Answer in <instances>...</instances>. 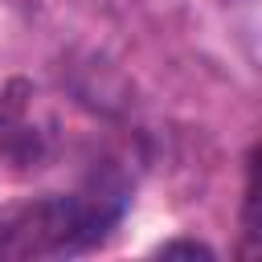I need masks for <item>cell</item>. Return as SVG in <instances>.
Returning <instances> with one entry per match:
<instances>
[{
  "label": "cell",
  "instance_id": "obj_1",
  "mask_svg": "<svg viewBox=\"0 0 262 262\" xmlns=\"http://www.w3.org/2000/svg\"><path fill=\"white\" fill-rule=\"evenodd\" d=\"M127 192L98 180L82 192L33 196L0 213V258H61L98 246L123 217Z\"/></svg>",
  "mask_w": 262,
  "mask_h": 262
},
{
  "label": "cell",
  "instance_id": "obj_2",
  "mask_svg": "<svg viewBox=\"0 0 262 262\" xmlns=\"http://www.w3.org/2000/svg\"><path fill=\"white\" fill-rule=\"evenodd\" d=\"M164 254H209L205 246H196V242H168L164 246Z\"/></svg>",
  "mask_w": 262,
  "mask_h": 262
}]
</instances>
